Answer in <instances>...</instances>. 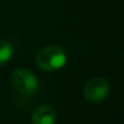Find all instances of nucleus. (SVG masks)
<instances>
[{
    "mask_svg": "<svg viewBox=\"0 0 124 124\" xmlns=\"http://www.w3.org/2000/svg\"><path fill=\"white\" fill-rule=\"evenodd\" d=\"M66 60L68 53L59 45H48L36 55L38 68L46 72H53L62 69L66 64Z\"/></svg>",
    "mask_w": 124,
    "mask_h": 124,
    "instance_id": "nucleus-1",
    "label": "nucleus"
},
{
    "mask_svg": "<svg viewBox=\"0 0 124 124\" xmlns=\"http://www.w3.org/2000/svg\"><path fill=\"white\" fill-rule=\"evenodd\" d=\"M11 84L12 87L25 95H33L39 89V80L38 77L27 69H16L11 75Z\"/></svg>",
    "mask_w": 124,
    "mask_h": 124,
    "instance_id": "nucleus-2",
    "label": "nucleus"
},
{
    "mask_svg": "<svg viewBox=\"0 0 124 124\" xmlns=\"http://www.w3.org/2000/svg\"><path fill=\"white\" fill-rule=\"evenodd\" d=\"M110 89V83L106 78L96 76L85 82L83 87V96L92 104H99L108 96Z\"/></svg>",
    "mask_w": 124,
    "mask_h": 124,
    "instance_id": "nucleus-3",
    "label": "nucleus"
},
{
    "mask_svg": "<svg viewBox=\"0 0 124 124\" xmlns=\"http://www.w3.org/2000/svg\"><path fill=\"white\" fill-rule=\"evenodd\" d=\"M57 113L55 110L49 105H40L31 113L33 124H55Z\"/></svg>",
    "mask_w": 124,
    "mask_h": 124,
    "instance_id": "nucleus-4",
    "label": "nucleus"
},
{
    "mask_svg": "<svg viewBox=\"0 0 124 124\" xmlns=\"http://www.w3.org/2000/svg\"><path fill=\"white\" fill-rule=\"evenodd\" d=\"M13 55V46L6 40L0 39V68L4 66Z\"/></svg>",
    "mask_w": 124,
    "mask_h": 124,
    "instance_id": "nucleus-5",
    "label": "nucleus"
}]
</instances>
